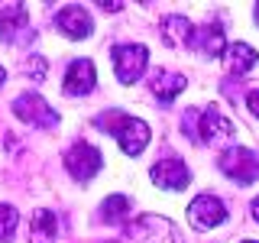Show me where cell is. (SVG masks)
Returning a JSON list of instances; mask_svg holds the SVG:
<instances>
[{"label": "cell", "instance_id": "1", "mask_svg": "<svg viewBox=\"0 0 259 243\" xmlns=\"http://www.w3.org/2000/svg\"><path fill=\"white\" fill-rule=\"evenodd\" d=\"M97 127L117 136L120 149H123L126 156H140L146 149V143H149V136H152L149 127H146L140 117H130V113H120V110L101 113V117H97Z\"/></svg>", "mask_w": 259, "mask_h": 243}, {"label": "cell", "instance_id": "11", "mask_svg": "<svg viewBox=\"0 0 259 243\" xmlns=\"http://www.w3.org/2000/svg\"><path fill=\"white\" fill-rule=\"evenodd\" d=\"M94 62L91 59H78V62H71L68 65V71H65V94H71V97H81V94H91L94 91Z\"/></svg>", "mask_w": 259, "mask_h": 243}, {"label": "cell", "instance_id": "22", "mask_svg": "<svg viewBox=\"0 0 259 243\" xmlns=\"http://www.w3.org/2000/svg\"><path fill=\"white\" fill-rule=\"evenodd\" d=\"M253 217H256V221H259V198L253 201Z\"/></svg>", "mask_w": 259, "mask_h": 243}, {"label": "cell", "instance_id": "6", "mask_svg": "<svg viewBox=\"0 0 259 243\" xmlns=\"http://www.w3.org/2000/svg\"><path fill=\"white\" fill-rule=\"evenodd\" d=\"M101 166H104V156L91 143H75L65 152V169H68L78 182H91V178L101 172Z\"/></svg>", "mask_w": 259, "mask_h": 243}, {"label": "cell", "instance_id": "8", "mask_svg": "<svg viewBox=\"0 0 259 243\" xmlns=\"http://www.w3.org/2000/svg\"><path fill=\"white\" fill-rule=\"evenodd\" d=\"M13 113H16L20 120H26V124L46 127V130L59 124V113L49 107L46 97H39V94H20V97L13 101Z\"/></svg>", "mask_w": 259, "mask_h": 243}, {"label": "cell", "instance_id": "25", "mask_svg": "<svg viewBox=\"0 0 259 243\" xmlns=\"http://www.w3.org/2000/svg\"><path fill=\"white\" fill-rule=\"evenodd\" d=\"M243 243H256V240H243Z\"/></svg>", "mask_w": 259, "mask_h": 243}, {"label": "cell", "instance_id": "12", "mask_svg": "<svg viewBox=\"0 0 259 243\" xmlns=\"http://www.w3.org/2000/svg\"><path fill=\"white\" fill-rule=\"evenodd\" d=\"M29 16L20 4H10L7 10H0V39L4 43H20L23 36H29Z\"/></svg>", "mask_w": 259, "mask_h": 243}, {"label": "cell", "instance_id": "23", "mask_svg": "<svg viewBox=\"0 0 259 243\" xmlns=\"http://www.w3.org/2000/svg\"><path fill=\"white\" fill-rule=\"evenodd\" d=\"M4 81H7V71H4V65H0V85H4Z\"/></svg>", "mask_w": 259, "mask_h": 243}, {"label": "cell", "instance_id": "2", "mask_svg": "<svg viewBox=\"0 0 259 243\" xmlns=\"http://www.w3.org/2000/svg\"><path fill=\"white\" fill-rule=\"evenodd\" d=\"M221 172L227 178H233L237 185H253L259 178V156L246 146H230L221 159H217Z\"/></svg>", "mask_w": 259, "mask_h": 243}, {"label": "cell", "instance_id": "3", "mask_svg": "<svg viewBox=\"0 0 259 243\" xmlns=\"http://www.w3.org/2000/svg\"><path fill=\"white\" fill-rule=\"evenodd\" d=\"M198 120L201 124H185L191 130L194 140L207 143V146H217V143H230L233 140V124L224 117L217 107H207V110H198Z\"/></svg>", "mask_w": 259, "mask_h": 243}, {"label": "cell", "instance_id": "9", "mask_svg": "<svg viewBox=\"0 0 259 243\" xmlns=\"http://www.w3.org/2000/svg\"><path fill=\"white\" fill-rule=\"evenodd\" d=\"M152 182H156V188L182 191V188H188L191 175H188V169H185L182 159H162V162L152 166Z\"/></svg>", "mask_w": 259, "mask_h": 243}, {"label": "cell", "instance_id": "17", "mask_svg": "<svg viewBox=\"0 0 259 243\" xmlns=\"http://www.w3.org/2000/svg\"><path fill=\"white\" fill-rule=\"evenodd\" d=\"M55 233H59V221H55L52 211L39 208L32 214V227H29V243H55Z\"/></svg>", "mask_w": 259, "mask_h": 243}, {"label": "cell", "instance_id": "4", "mask_svg": "<svg viewBox=\"0 0 259 243\" xmlns=\"http://www.w3.org/2000/svg\"><path fill=\"white\" fill-rule=\"evenodd\" d=\"M146 65H149V52L146 46H113V68H117V78L123 85H136L143 78Z\"/></svg>", "mask_w": 259, "mask_h": 243}, {"label": "cell", "instance_id": "13", "mask_svg": "<svg viewBox=\"0 0 259 243\" xmlns=\"http://www.w3.org/2000/svg\"><path fill=\"white\" fill-rule=\"evenodd\" d=\"M259 62V52L253 46H246V43H230L224 49V68L230 71V75H246L249 68Z\"/></svg>", "mask_w": 259, "mask_h": 243}, {"label": "cell", "instance_id": "16", "mask_svg": "<svg viewBox=\"0 0 259 243\" xmlns=\"http://www.w3.org/2000/svg\"><path fill=\"white\" fill-rule=\"evenodd\" d=\"M194 43H198V49L204 55H224V49L230 46V43H227V36H224V23L221 20L207 23V26L194 36Z\"/></svg>", "mask_w": 259, "mask_h": 243}, {"label": "cell", "instance_id": "24", "mask_svg": "<svg viewBox=\"0 0 259 243\" xmlns=\"http://www.w3.org/2000/svg\"><path fill=\"white\" fill-rule=\"evenodd\" d=\"M256 23H259V7H256Z\"/></svg>", "mask_w": 259, "mask_h": 243}, {"label": "cell", "instance_id": "19", "mask_svg": "<svg viewBox=\"0 0 259 243\" xmlns=\"http://www.w3.org/2000/svg\"><path fill=\"white\" fill-rule=\"evenodd\" d=\"M16 224H20V214L10 205H0V243H10L16 237Z\"/></svg>", "mask_w": 259, "mask_h": 243}, {"label": "cell", "instance_id": "14", "mask_svg": "<svg viewBox=\"0 0 259 243\" xmlns=\"http://www.w3.org/2000/svg\"><path fill=\"white\" fill-rule=\"evenodd\" d=\"M159 32H162V39H165L168 46H191L194 36H198L188 16H178V13L165 16V20H162V26H159Z\"/></svg>", "mask_w": 259, "mask_h": 243}, {"label": "cell", "instance_id": "20", "mask_svg": "<svg viewBox=\"0 0 259 243\" xmlns=\"http://www.w3.org/2000/svg\"><path fill=\"white\" fill-rule=\"evenodd\" d=\"M29 78L32 81H46V62L42 59H29Z\"/></svg>", "mask_w": 259, "mask_h": 243}, {"label": "cell", "instance_id": "7", "mask_svg": "<svg viewBox=\"0 0 259 243\" xmlns=\"http://www.w3.org/2000/svg\"><path fill=\"white\" fill-rule=\"evenodd\" d=\"M224 221H227V208L214 194H198L188 205V224L198 227V230H210V227H217Z\"/></svg>", "mask_w": 259, "mask_h": 243}, {"label": "cell", "instance_id": "10", "mask_svg": "<svg viewBox=\"0 0 259 243\" xmlns=\"http://www.w3.org/2000/svg\"><path fill=\"white\" fill-rule=\"evenodd\" d=\"M55 26H59L68 39H88L91 29H94V23H91V16H88L84 7L68 4L65 10H59V16H55Z\"/></svg>", "mask_w": 259, "mask_h": 243}, {"label": "cell", "instance_id": "5", "mask_svg": "<svg viewBox=\"0 0 259 243\" xmlns=\"http://www.w3.org/2000/svg\"><path fill=\"white\" fill-rule=\"evenodd\" d=\"M126 240L130 243H175V230L165 217L143 214L126 227Z\"/></svg>", "mask_w": 259, "mask_h": 243}, {"label": "cell", "instance_id": "15", "mask_svg": "<svg viewBox=\"0 0 259 243\" xmlns=\"http://www.w3.org/2000/svg\"><path fill=\"white\" fill-rule=\"evenodd\" d=\"M182 91H185V75H178V71H156L152 75V94L162 104H172Z\"/></svg>", "mask_w": 259, "mask_h": 243}, {"label": "cell", "instance_id": "21", "mask_svg": "<svg viewBox=\"0 0 259 243\" xmlns=\"http://www.w3.org/2000/svg\"><path fill=\"white\" fill-rule=\"evenodd\" d=\"M246 107L259 117V91H249V94H246Z\"/></svg>", "mask_w": 259, "mask_h": 243}, {"label": "cell", "instance_id": "18", "mask_svg": "<svg viewBox=\"0 0 259 243\" xmlns=\"http://www.w3.org/2000/svg\"><path fill=\"white\" fill-rule=\"evenodd\" d=\"M126 214H130V198H123V194H110V198L104 201V208H101V217L107 224H120Z\"/></svg>", "mask_w": 259, "mask_h": 243}]
</instances>
